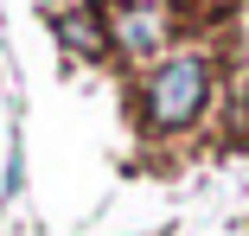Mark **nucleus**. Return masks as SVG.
I'll use <instances>...</instances> for the list:
<instances>
[{"label": "nucleus", "mask_w": 249, "mask_h": 236, "mask_svg": "<svg viewBox=\"0 0 249 236\" xmlns=\"http://www.w3.org/2000/svg\"><path fill=\"white\" fill-rule=\"evenodd\" d=\"M211 83H217V64L205 51H173L160 58L154 70L141 77V121L154 134H179L192 128L198 115L211 109Z\"/></svg>", "instance_id": "1"}, {"label": "nucleus", "mask_w": 249, "mask_h": 236, "mask_svg": "<svg viewBox=\"0 0 249 236\" xmlns=\"http://www.w3.org/2000/svg\"><path fill=\"white\" fill-rule=\"evenodd\" d=\"M109 38H115L122 58H134V64L154 58L160 64V51H166V13L147 7V0H122V7L109 13Z\"/></svg>", "instance_id": "2"}, {"label": "nucleus", "mask_w": 249, "mask_h": 236, "mask_svg": "<svg viewBox=\"0 0 249 236\" xmlns=\"http://www.w3.org/2000/svg\"><path fill=\"white\" fill-rule=\"evenodd\" d=\"M58 38H64V51H77V58H103L109 51V26L89 19V13H58Z\"/></svg>", "instance_id": "3"}, {"label": "nucleus", "mask_w": 249, "mask_h": 236, "mask_svg": "<svg viewBox=\"0 0 249 236\" xmlns=\"http://www.w3.org/2000/svg\"><path fill=\"white\" fill-rule=\"evenodd\" d=\"M52 7H64V0H52Z\"/></svg>", "instance_id": "4"}]
</instances>
